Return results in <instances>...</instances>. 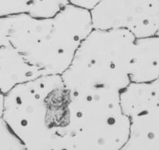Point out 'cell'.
I'll use <instances>...</instances> for the list:
<instances>
[{"label":"cell","mask_w":159,"mask_h":150,"mask_svg":"<svg viewBox=\"0 0 159 150\" xmlns=\"http://www.w3.org/2000/svg\"><path fill=\"white\" fill-rule=\"evenodd\" d=\"M4 96L2 93L0 92V118L2 117V113H3V104H4Z\"/></svg>","instance_id":"obj_10"},{"label":"cell","mask_w":159,"mask_h":150,"mask_svg":"<svg viewBox=\"0 0 159 150\" xmlns=\"http://www.w3.org/2000/svg\"><path fill=\"white\" fill-rule=\"evenodd\" d=\"M69 4V0H0V18L19 14L52 17Z\"/></svg>","instance_id":"obj_7"},{"label":"cell","mask_w":159,"mask_h":150,"mask_svg":"<svg viewBox=\"0 0 159 150\" xmlns=\"http://www.w3.org/2000/svg\"><path fill=\"white\" fill-rule=\"evenodd\" d=\"M30 81L27 67L7 39L0 35V92L6 96L16 86Z\"/></svg>","instance_id":"obj_6"},{"label":"cell","mask_w":159,"mask_h":150,"mask_svg":"<svg viewBox=\"0 0 159 150\" xmlns=\"http://www.w3.org/2000/svg\"><path fill=\"white\" fill-rule=\"evenodd\" d=\"M102 0H69V2L75 7L91 11Z\"/></svg>","instance_id":"obj_9"},{"label":"cell","mask_w":159,"mask_h":150,"mask_svg":"<svg viewBox=\"0 0 159 150\" xmlns=\"http://www.w3.org/2000/svg\"><path fill=\"white\" fill-rule=\"evenodd\" d=\"M120 105L129 121L120 150H159V79L129 85L120 94Z\"/></svg>","instance_id":"obj_4"},{"label":"cell","mask_w":159,"mask_h":150,"mask_svg":"<svg viewBox=\"0 0 159 150\" xmlns=\"http://www.w3.org/2000/svg\"><path fill=\"white\" fill-rule=\"evenodd\" d=\"M2 118L27 150H119L129 129L120 98L82 94L61 75L13 88L4 98Z\"/></svg>","instance_id":"obj_1"},{"label":"cell","mask_w":159,"mask_h":150,"mask_svg":"<svg viewBox=\"0 0 159 150\" xmlns=\"http://www.w3.org/2000/svg\"><path fill=\"white\" fill-rule=\"evenodd\" d=\"M91 13L94 28H123L138 38L159 36V0H102Z\"/></svg>","instance_id":"obj_5"},{"label":"cell","mask_w":159,"mask_h":150,"mask_svg":"<svg viewBox=\"0 0 159 150\" xmlns=\"http://www.w3.org/2000/svg\"><path fill=\"white\" fill-rule=\"evenodd\" d=\"M119 150H120V149H119Z\"/></svg>","instance_id":"obj_11"},{"label":"cell","mask_w":159,"mask_h":150,"mask_svg":"<svg viewBox=\"0 0 159 150\" xmlns=\"http://www.w3.org/2000/svg\"><path fill=\"white\" fill-rule=\"evenodd\" d=\"M61 77L69 88L82 94L120 98L131 84L159 79V36L93 28Z\"/></svg>","instance_id":"obj_2"},{"label":"cell","mask_w":159,"mask_h":150,"mask_svg":"<svg viewBox=\"0 0 159 150\" xmlns=\"http://www.w3.org/2000/svg\"><path fill=\"white\" fill-rule=\"evenodd\" d=\"M93 28L91 11L71 4L52 17L19 14L0 18V35L15 50L32 81L62 75Z\"/></svg>","instance_id":"obj_3"},{"label":"cell","mask_w":159,"mask_h":150,"mask_svg":"<svg viewBox=\"0 0 159 150\" xmlns=\"http://www.w3.org/2000/svg\"><path fill=\"white\" fill-rule=\"evenodd\" d=\"M0 150H27L2 117L0 118Z\"/></svg>","instance_id":"obj_8"}]
</instances>
